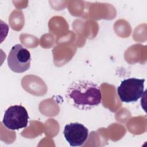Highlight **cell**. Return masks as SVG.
<instances>
[{
	"mask_svg": "<svg viewBox=\"0 0 147 147\" xmlns=\"http://www.w3.org/2000/svg\"><path fill=\"white\" fill-rule=\"evenodd\" d=\"M65 96L71 105L84 110L98 106L102 99L99 86L86 80H78L72 83L66 91Z\"/></svg>",
	"mask_w": 147,
	"mask_h": 147,
	"instance_id": "cell-1",
	"label": "cell"
},
{
	"mask_svg": "<svg viewBox=\"0 0 147 147\" xmlns=\"http://www.w3.org/2000/svg\"><path fill=\"white\" fill-rule=\"evenodd\" d=\"M144 79L130 78L124 79L117 88L118 95L122 102H137L143 95Z\"/></svg>",
	"mask_w": 147,
	"mask_h": 147,
	"instance_id": "cell-2",
	"label": "cell"
},
{
	"mask_svg": "<svg viewBox=\"0 0 147 147\" xmlns=\"http://www.w3.org/2000/svg\"><path fill=\"white\" fill-rule=\"evenodd\" d=\"M31 56L28 49L21 44H16L11 48L7 57L9 68L16 73H22L30 66Z\"/></svg>",
	"mask_w": 147,
	"mask_h": 147,
	"instance_id": "cell-3",
	"label": "cell"
},
{
	"mask_svg": "<svg viewBox=\"0 0 147 147\" xmlns=\"http://www.w3.org/2000/svg\"><path fill=\"white\" fill-rule=\"evenodd\" d=\"M29 118L28 111L24 106L13 105L5 111L2 123L9 130H16L26 127Z\"/></svg>",
	"mask_w": 147,
	"mask_h": 147,
	"instance_id": "cell-4",
	"label": "cell"
},
{
	"mask_svg": "<svg viewBox=\"0 0 147 147\" xmlns=\"http://www.w3.org/2000/svg\"><path fill=\"white\" fill-rule=\"evenodd\" d=\"M63 134L71 146H80L88 138V130L80 123L72 122L64 126Z\"/></svg>",
	"mask_w": 147,
	"mask_h": 147,
	"instance_id": "cell-5",
	"label": "cell"
}]
</instances>
